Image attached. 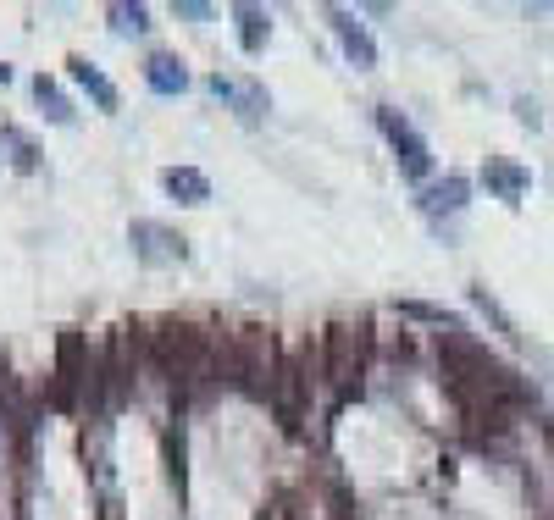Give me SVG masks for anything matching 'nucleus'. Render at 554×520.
Instances as JSON below:
<instances>
[{
    "label": "nucleus",
    "instance_id": "7ed1b4c3",
    "mask_svg": "<svg viewBox=\"0 0 554 520\" xmlns=\"http://www.w3.org/2000/svg\"><path fill=\"white\" fill-rule=\"evenodd\" d=\"M327 23H333L338 45H344V56H350L355 67H377V45H372V34L361 28V17L344 12V6H333V12H327Z\"/></svg>",
    "mask_w": 554,
    "mask_h": 520
},
{
    "label": "nucleus",
    "instance_id": "9d476101",
    "mask_svg": "<svg viewBox=\"0 0 554 520\" xmlns=\"http://www.w3.org/2000/svg\"><path fill=\"white\" fill-rule=\"evenodd\" d=\"M266 28H272V23H266V12H261V6H239V45L250 50V56L266 45Z\"/></svg>",
    "mask_w": 554,
    "mask_h": 520
},
{
    "label": "nucleus",
    "instance_id": "f257e3e1",
    "mask_svg": "<svg viewBox=\"0 0 554 520\" xmlns=\"http://www.w3.org/2000/svg\"><path fill=\"white\" fill-rule=\"evenodd\" d=\"M377 128H383V139L394 144V161L405 166V178L422 183L427 172H433V150H427V139L416 128H410L405 117H399L394 106H377Z\"/></svg>",
    "mask_w": 554,
    "mask_h": 520
},
{
    "label": "nucleus",
    "instance_id": "0eeeda50",
    "mask_svg": "<svg viewBox=\"0 0 554 520\" xmlns=\"http://www.w3.org/2000/svg\"><path fill=\"white\" fill-rule=\"evenodd\" d=\"M145 83L156 89V95H183V89H189V72H183L178 56H150L145 61Z\"/></svg>",
    "mask_w": 554,
    "mask_h": 520
},
{
    "label": "nucleus",
    "instance_id": "1a4fd4ad",
    "mask_svg": "<svg viewBox=\"0 0 554 520\" xmlns=\"http://www.w3.org/2000/svg\"><path fill=\"white\" fill-rule=\"evenodd\" d=\"M67 67H73V78H78V83H84V89H89V100H95L100 111H117V89H111V78H106V72L95 67V61L73 56V61H67Z\"/></svg>",
    "mask_w": 554,
    "mask_h": 520
},
{
    "label": "nucleus",
    "instance_id": "6e6552de",
    "mask_svg": "<svg viewBox=\"0 0 554 520\" xmlns=\"http://www.w3.org/2000/svg\"><path fill=\"white\" fill-rule=\"evenodd\" d=\"M482 183H488V189L499 194V200H521V194H527V172H521L516 161H488L482 166Z\"/></svg>",
    "mask_w": 554,
    "mask_h": 520
},
{
    "label": "nucleus",
    "instance_id": "20e7f679",
    "mask_svg": "<svg viewBox=\"0 0 554 520\" xmlns=\"http://www.w3.org/2000/svg\"><path fill=\"white\" fill-rule=\"evenodd\" d=\"M466 194H471V183L460 178V172H449L444 183H427L416 205H422V216H433V222H438V216H460V211H466Z\"/></svg>",
    "mask_w": 554,
    "mask_h": 520
},
{
    "label": "nucleus",
    "instance_id": "f03ea898",
    "mask_svg": "<svg viewBox=\"0 0 554 520\" xmlns=\"http://www.w3.org/2000/svg\"><path fill=\"white\" fill-rule=\"evenodd\" d=\"M133 255L145 266H167V260H189V238L178 227H161V222H133Z\"/></svg>",
    "mask_w": 554,
    "mask_h": 520
},
{
    "label": "nucleus",
    "instance_id": "423d86ee",
    "mask_svg": "<svg viewBox=\"0 0 554 520\" xmlns=\"http://www.w3.org/2000/svg\"><path fill=\"white\" fill-rule=\"evenodd\" d=\"M161 189H167L172 200H183V205H205V200H211V178L194 172V166H167V172H161Z\"/></svg>",
    "mask_w": 554,
    "mask_h": 520
},
{
    "label": "nucleus",
    "instance_id": "f8f14e48",
    "mask_svg": "<svg viewBox=\"0 0 554 520\" xmlns=\"http://www.w3.org/2000/svg\"><path fill=\"white\" fill-rule=\"evenodd\" d=\"M111 28H117V34H145L150 12L145 6H111Z\"/></svg>",
    "mask_w": 554,
    "mask_h": 520
},
{
    "label": "nucleus",
    "instance_id": "9b49d317",
    "mask_svg": "<svg viewBox=\"0 0 554 520\" xmlns=\"http://www.w3.org/2000/svg\"><path fill=\"white\" fill-rule=\"evenodd\" d=\"M34 100H39V106H45V117H50V122H73V106L61 100V89L45 78V72H39V78H34Z\"/></svg>",
    "mask_w": 554,
    "mask_h": 520
},
{
    "label": "nucleus",
    "instance_id": "2eb2a0df",
    "mask_svg": "<svg viewBox=\"0 0 554 520\" xmlns=\"http://www.w3.org/2000/svg\"><path fill=\"white\" fill-rule=\"evenodd\" d=\"M543 438H549V449H554V421H543Z\"/></svg>",
    "mask_w": 554,
    "mask_h": 520
},
{
    "label": "nucleus",
    "instance_id": "4468645a",
    "mask_svg": "<svg viewBox=\"0 0 554 520\" xmlns=\"http://www.w3.org/2000/svg\"><path fill=\"white\" fill-rule=\"evenodd\" d=\"M183 17H211V6H200V0H178Z\"/></svg>",
    "mask_w": 554,
    "mask_h": 520
},
{
    "label": "nucleus",
    "instance_id": "dca6fc26",
    "mask_svg": "<svg viewBox=\"0 0 554 520\" xmlns=\"http://www.w3.org/2000/svg\"><path fill=\"white\" fill-rule=\"evenodd\" d=\"M6 78H12V67H6V61H0V83H6Z\"/></svg>",
    "mask_w": 554,
    "mask_h": 520
},
{
    "label": "nucleus",
    "instance_id": "ddd939ff",
    "mask_svg": "<svg viewBox=\"0 0 554 520\" xmlns=\"http://www.w3.org/2000/svg\"><path fill=\"white\" fill-rule=\"evenodd\" d=\"M0 139H6V144H12V150H17V166H23V172H34V166H39V161H34L39 150H34V144H28L17 128H0Z\"/></svg>",
    "mask_w": 554,
    "mask_h": 520
},
{
    "label": "nucleus",
    "instance_id": "39448f33",
    "mask_svg": "<svg viewBox=\"0 0 554 520\" xmlns=\"http://www.w3.org/2000/svg\"><path fill=\"white\" fill-rule=\"evenodd\" d=\"M211 95L228 100L244 122H261L266 117V89L261 83H228V78H211Z\"/></svg>",
    "mask_w": 554,
    "mask_h": 520
}]
</instances>
